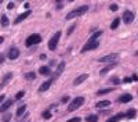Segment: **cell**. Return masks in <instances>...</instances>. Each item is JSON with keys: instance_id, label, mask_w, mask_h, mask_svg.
Listing matches in <instances>:
<instances>
[{"instance_id": "obj_9", "label": "cell", "mask_w": 138, "mask_h": 122, "mask_svg": "<svg viewBox=\"0 0 138 122\" xmlns=\"http://www.w3.org/2000/svg\"><path fill=\"white\" fill-rule=\"evenodd\" d=\"M65 67H66V64H65V61H61V63L58 64V67H57V70H55V75H54V78H58V76L64 72L65 70Z\"/></svg>"}, {"instance_id": "obj_11", "label": "cell", "mask_w": 138, "mask_h": 122, "mask_svg": "<svg viewBox=\"0 0 138 122\" xmlns=\"http://www.w3.org/2000/svg\"><path fill=\"white\" fill-rule=\"evenodd\" d=\"M51 83H52V79H48L47 82H43L42 85H40V87H39V92L43 93V92L48 90V89H50V86H51Z\"/></svg>"}, {"instance_id": "obj_5", "label": "cell", "mask_w": 138, "mask_h": 122, "mask_svg": "<svg viewBox=\"0 0 138 122\" xmlns=\"http://www.w3.org/2000/svg\"><path fill=\"white\" fill-rule=\"evenodd\" d=\"M117 58H119V54L112 53V54H108V56H102L98 61H101V63H115Z\"/></svg>"}, {"instance_id": "obj_20", "label": "cell", "mask_w": 138, "mask_h": 122, "mask_svg": "<svg viewBox=\"0 0 138 122\" xmlns=\"http://www.w3.org/2000/svg\"><path fill=\"white\" fill-rule=\"evenodd\" d=\"M135 115H137V111H135V110H134V108H130L128 111L126 112V117H127L128 119H133V118L135 117Z\"/></svg>"}, {"instance_id": "obj_14", "label": "cell", "mask_w": 138, "mask_h": 122, "mask_svg": "<svg viewBox=\"0 0 138 122\" xmlns=\"http://www.w3.org/2000/svg\"><path fill=\"white\" fill-rule=\"evenodd\" d=\"M87 78H88V75H87V74L80 75V76H78V78H76V79L73 80V85H75V86H79V85H80V83H83Z\"/></svg>"}, {"instance_id": "obj_10", "label": "cell", "mask_w": 138, "mask_h": 122, "mask_svg": "<svg viewBox=\"0 0 138 122\" xmlns=\"http://www.w3.org/2000/svg\"><path fill=\"white\" fill-rule=\"evenodd\" d=\"M11 105H13V100L9 99V100H6L4 103H3L2 105H0V112H6L7 110H9Z\"/></svg>"}, {"instance_id": "obj_22", "label": "cell", "mask_w": 138, "mask_h": 122, "mask_svg": "<svg viewBox=\"0 0 138 122\" xmlns=\"http://www.w3.org/2000/svg\"><path fill=\"white\" fill-rule=\"evenodd\" d=\"M109 104H111V101L102 100V101H99V103H97V108H105V107H108Z\"/></svg>"}, {"instance_id": "obj_17", "label": "cell", "mask_w": 138, "mask_h": 122, "mask_svg": "<svg viewBox=\"0 0 138 122\" xmlns=\"http://www.w3.org/2000/svg\"><path fill=\"white\" fill-rule=\"evenodd\" d=\"M11 78H13V74H7L4 78H3V80H2V83H0V87H4L7 83L11 80Z\"/></svg>"}, {"instance_id": "obj_25", "label": "cell", "mask_w": 138, "mask_h": 122, "mask_svg": "<svg viewBox=\"0 0 138 122\" xmlns=\"http://www.w3.org/2000/svg\"><path fill=\"white\" fill-rule=\"evenodd\" d=\"M35 78H36L35 72H28V74H25V79H28V80H33Z\"/></svg>"}, {"instance_id": "obj_6", "label": "cell", "mask_w": 138, "mask_h": 122, "mask_svg": "<svg viewBox=\"0 0 138 122\" xmlns=\"http://www.w3.org/2000/svg\"><path fill=\"white\" fill-rule=\"evenodd\" d=\"M123 21L124 24H131L134 21V13L130 10H126L124 14H123Z\"/></svg>"}, {"instance_id": "obj_3", "label": "cell", "mask_w": 138, "mask_h": 122, "mask_svg": "<svg viewBox=\"0 0 138 122\" xmlns=\"http://www.w3.org/2000/svg\"><path fill=\"white\" fill-rule=\"evenodd\" d=\"M42 42V36H40L39 33H33L30 36H28L26 40H25V44L26 47H30V46H35V44H37Z\"/></svg>"}, {"instance_id": "obj_40", "label": "cell", "mask_w": 138, "mask_h": 122, "mask_svg": "<svg viewBox=\"0 0 138 122\" xmlns=\"http://www.w3.org/2000/svg\"><path fill=\"white\" fill-rule=\"evenodd\" d=\"M131 79H133V80H138V76H137L135 74H134V75H133V78H131Z\"/></svg>"}, {"instance_id": "obj_39", "label": "cell", "mask_w": 138, "mask_h": 122, "mask_svg": "<svg viewBox=\"0 0 138 122\" xmlns=\"http://www.w3.org/2000/svg\"><path fill=\"white\" fill-rule=\"evenodd\" d=\"M3 61H4V54H0V64H2Z\"/></svg>"}, {"instance_id": "obj_12", "label": "cell", "mask_w": 138, "mask_h": 122, "mask_svg": "<svg viewBox=\"0 0 138 122\" xmlns=\"http://www.w3.org/2000/svg\"><path fill=\"white\" fill-rule=\"evenodd\" d=\"M124 117H126V114H123V112H119V114H116V115L111 117V118H109V119H108L106 122H119L120 119H123Z\"/></svg>"}, {"instance_id": "obj_13", "label": "cell", "mask_w": 138, "mask_h": 122, "mask_svg": "<svg viewBox=\"0 0 138 122\" xmlns=\"http://www.w3.org/2000/svg\"><path fill=\"white\" fill-rule=\"evenodd\" d=\"M29 15H30V11H29V10H28V11H25V13H22L21 15H18V17H17V18H15V21H14V24H19V22H21V21H24V19H25V18H28V17H29Z\"/></svg>"}, {"instance_id": "obj_19", "label": "cell", "mask_w": 138, "mask_h": 122, "mask_svg": "<svg viewBox=\"0 0 138 122\" xmlns=\"http://www.w3.org/2000/svg\"><path fill=\"white\" fill-rule=\"evenodd\" d=\"M113 89L108 87V89H99L98 92H97V96H102V94H108V93H112Z\"/></svg>"}, {"instance_id": "obj_24", "label": "cell", "mask_w": 138, "mask_h": 122, "mask_svg": "<svg viewBox=\"0 0 138 122\" xmlns=\"http://www.w3.org/2000/svg\"><path fill=\"white\" fill-rule=\"evenodd\" d=\"M87 122H98V115H88L86 118Z\"/></svg>"}, {"instance_id": "obj_4", "label": "cell", "mask_w": 138, "mask_h": 122, "mask_svg": "<svg viewBox=\"0 0 138 122\" xmlns=\"http://www.w3.org/2000/svg\"><path fill=\"white\" fill-rule=\"evenodd\" d=\"M59 38H61V31L55 32L54 36L50 39V42H48V49H50V50H55V49H57V44H58Z\"/></svg>"}, {"instance_id": "obj_35", "label": "cell", "mask_w": 138, "mask_h": 122, "mask_svg": "<svg viewBox=\"0 0 138 122\" xmlns=\"http://www.w3.org/2000/svg\"><path fill=\"white\" fill-rule=\"evenodd\" d=\"M111 10L112 11H116L117 10V4H111Z\"/></svg>"}, {"instance_id": "obj_7", "label": "cell", "mask_w": 138, "mask_h": 122, "mask_svg": "<svg viewBox=\"0 0 138 122\" xmlns=\"http://www.w3.org/2000/svg\"><path fill=\"white\" fill-rule=\"evenodd\" d=\"M99 47V42H94V43H86L84 44V47L82 49V51L83 53H86L88 50H95V49H98Z\"/></svg>"}, {"instance_id": "obj_26", "label": "cell", "mask_w": 138, "mask_h": 122, "mask_svg": "<svg viewBox=\"0 0 138 122\" xmlns=\"http://www.w3.org/2000/svg\"><path fill=\"white\" fill-rule=\"evenodd\" d=\"M119 24H120V19L119 18H115V19H113V22L111 24V28H112V29H116V28L119 26Z\"/></svg>"}, {"instance_id": "obj_30", "label": "cell", "mask_w": 138, "mask_h": 122, "mask_svg": "<svg viewBox=\"0 0 138 122\" xmlns=\"http://www.w3.org/2000/svg\"><path fill=\"white\" fill-rule=\"evenodd\" d=\"M10 119H11V114H6V115L3 117V121L4 122H9Z\"/></svg>"}, {"instance_id": "obj_31", "label": "cell", "mask_w": 138, "mask_h": 122, "mask_svg": "<svg viewBox=\"0 0 138 122\" xmlns=\"http://www.w3.org/2000/svg\"><path fill=\"white\" fill-rule=\"evenodd\" d=\"M111 82H112L113 85H119V83H120V80H119V78H116V76H115V78H112V79H111Z\"/></svg>"}, {"instance_id": "obj_21", "label": "cell", "mask_w": 138, "mask_h": 122, "mask_svg": "<svg viewBox=\"0 0 138 122\" xmlns=\"http://www.w3.org/2000/svg\"><path fill=\"white\" fill-rule=\"evenodd\" d=\"M26 111V104H24V105H21V107H18V110H17V112H15V115L17 117H21V115H24V112Z\"/></svg>"}, {"instance_id": "obj_27", "label": "cell", "mask_w": 138, "mask_h": 122, "mask_svg": "<svg viewBox=\"0 0 138 122\" xmlns=\"http://www.w3.org/2000/svg\"><path fill=\"white\" fill-rule=\"evenodd\" d=\"M111 68H113V64H112V65H109V67H106V68H104V70H101L99 71V75H105L108 71H111Z\"/></svg>"}, {"instance_id": "obj_1", "label": "cell", "mask_w": 138, "mask_h": 122, "mask_svg": "<svg viewBox=\"0 0 138 122\" xmlns=\"http://www.w3.org/2000/svg\"><path fill=\"white\" fill-rule=\"evenodd\" d=\"M87 10H88V6H80L78 9L69 11V14L66 15V19H72L75 17H79V15H83L84 13H87Z\"/></svg>"}, {"instance_id": "obj_38", "label": "cell", "mask_w": 138, "mask_h": 122, "mask_svg": "<svg viewBox=\"0 0 138 122\" xmlns=\"http://www.w3.org/2000/svg\"><path fill=\"white\" fill-rule=\"evenodd\" d=\"M69 100V97L68 96H65V97H62V103H66V101Z\"/></svg>"}, {"instance_id": "obj_23", "label": "cell", "mask_w": 138, "mask_h": 122, "mask_svg": "<svg viewBox=\"0 0 138 122\" xmlns=\"http://www.w3.org/2000/svg\"><path fill=\"white\" fill-rule=\"evenodd\" d=\"M9 24H10V21H9V18H7V15L3 14L2 15V26H9Z\"/></svg>"}, {"instance_id": "obj_8", "label": "cell", "mask_w": 138, "mask_h": 122, "mask_svg": "<svg viewBox=\"0 0 138 122\" xmlns=\"http://www.w3.org/2000/svg\"><path fill=\"white\" fill-rule=\"evenodd\" d=\"M19 57V50L17 47H11L10 51H9V58L10 60H17Z\"/></svg>"}, {"instance_id": "obj_2", "label": "cell", "mask_w": 138, "mask_h": 122, "mask_svg": "<svg viewBox=\"0 0 138 122\" xmlns=\"http://www.w3.org/2000/svg\"><path fill=\"white\" fill-rule=\"evenodd\" d=\"M83 103H84V97H83V96L76 97V99H73V100H72V103L68 105V111H69V112L76 111V110H78L79 107H82Z\"/></svg>"}, {"instance_id": "obj_15", "label": "cell", "mask_w": 138, "mask_h": 122, "mask_svg": "<svg viewBox=\"0 0 138 122\" xmlns=\"http://www.w3.org/2000/svg\"><path fill=\"white\" fill-rule=\"evenodd\" d=\"M99 36H102V31H97L95 33H93L91 35V38H90V40H88L87 43H94V42H98V38Z\"/></svg>"}, {"instance_id": "obj_28", "label": "cell", "mask_w": 138, "mask_h": 122, "mask_svg": "<svg viewBox=\"0 0 138 122\" xmlns=\"http://www.w3.org/2000/svg\"><path fill=\"white\" fill-rule=\"evenodd\" d=\"M43 118H44V119H50V118H51V114H50V111H48V110L43 112Z\"/></svg>"}, {"instance_id": "obj_16", "label": "cell", "mask_w": 138, "mask_h": 122, "mask_svg": "<svg viewBox=\"0 0 138 122\" xmlns=\"http://www.w3.org/2000/svg\"><path fill=\"white\" fill-rule=\"evenodd\" d=\"M133 100V96L131 94H123L119 97V101L120 103H130V101Z\"/></svg>"}, {"instance_id": "obj_36", "label": "cell", "mask_w": 138, "mask_h": 122, "mask_svg": "<svg viewBox=\"0 0 138 122\" xmlns=\"http://www.w3.org/2000/svg\"><path fill=\"white\" fill-rule=\"evenodd\" d=\"M131 80H133L131 78H124V79H123V82H124V83H130Z\"/></svg>"}, {"instance_id": "obj_32", "label": "cell", "mask_w": 138, "mask_h": 122, "mask_svg": "<svg viewBox=\"0 0 138 122\" xmlns=\"http://www.w3.org/2000/svg\"><path fill=\"white\" fill-rule=\"evenodd\" d=\"M80 121H82V119H80L79 117H75V118H72V119H69L68 122H80Z\"/></svg>"}, {"instance_id": "obj_18", "label": "cell", "mask_w": 138, "mask_h": 122, "mask_svg": "<svg viewBox=\"0 0 138 122\" xmlns=\"http://www.w3.org/2000/svg\"><path fill=\"white\" fill-rule=\"evenodd\" d=\"M39 74L40 75H44V76H48V75H51V71H50V68L48 67H40L39 68Z\"/></svg>"}, {"instance_id": "obj_41", "label": "cell", "mask_w": 138, "mask_h": 122, "mask_svg": "<svg viewBox=\"0 0 138 122\" xmlns=\"http://www.w3.org/2000/svg\"><path fill=\"white\" fill-rule=\"evenodd\" d=\"M3 101H4V96H0V104H2Z\"/></svg>"}, {"instance_id": "obj_33", "label": "cell", "mask_w": 138, "mask_h": 122, "mask_svg": "<svg viewBox=\"0 0 138 122\" xmlns=\"http://www.w3.org/2000/svg\"><path fill=\"white\" fill-rule=\"evenodd\" d=\"M75 26H76V25H72L71 28H69V29H68V35H71V33H72V32H73V29H75Z\"/></svg>"}, {"instance_id": "obj_37", "label": "cell", "mask_w": 138, "mask_h": 122, "mask_svg": "<svg viewBox=\"0 0 138 122\" xmlns=\"http://www.w3.org/2000/svg\"><path fill=\"white\" fill-rule=\"evenodd\" d=\"M62 7V2H57V9H61Z\"/></svg>"}, {"instance_id": "obj_34", "label": "cell", "mask_w": 138, "mask_h": 122, "mask_svg": "<svg viewBox=\"0 0 138 122\" xmlns=\"http://www.w3.org/2000/svg\"><path fill=\"white\" fill-rule=\"evenodd\" d=\"M7 9H9V10L14 9V3H13V2H10V3H9V6H7Z\"/></svg>"}, {"instance_id": "obj_29", "label": "cell", "mask_w": 138, "mask_h": 122, "mask_svg": "<svg viewBox=\"0 0 138 122\" xmlns=\"http://www.w3.org/2000/svg\"><path fill=\"white\" fill-rule=\"evenodd\" d=\"M24 94H25V92H22V90H21V92H18L17 94H15V99H17V100H21L22 97H24Z\"/></svg>"}, {"instance_id": "obj_42", "label": "cell", "mask_w": 138, "mask_h": 122, "mask_svg": "<svg viewBox=\"0 0 138 122\" xmlns=\"http://www.w3.org/2000/svg\"><path fill=\"white\" fill-rule=\"evenodd\" d=\"M3 42H4V38H3V36H0V44H2Z\"/></svg>"}]
</instances>
